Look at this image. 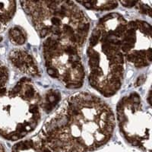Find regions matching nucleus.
<instances>
[{
    "instance_id": "obj_1",
    "label": "nucleus",
    "mask_w": 152,
    "mask_h": 152,
    "mask_svg": "<svg viewBox=\"0 0 152 152\" xmlns=\"http://www.w3.org/2000/svg\"><path fill=\"white\" fill-rule=\"evenodd\" d=\"M115 127L112 109L89 92L65 100L38 136L54 152H88L110 139Z\"/></svg>"
},
{
    "instance_id": "obj_2",
    "label": "nucleus",
    "mask_w": 152,
    "mask_h": 152,
    "mask_svg": "<svg viewBox=\"0 0 152 152\" xmlns=\"http://www.w3.org/2000/svg\"><path fill=\"white\" fill-rule=\"evenodd\" d=\"M127 23L119 13L107 14L99 20L89 38L88 81L106 97L116 94L123 85L126 59L121 38Z\"/></svg>"
},
{
    "instance_id": "obj_3",
    "label": "nucleus",
    "mask_w": 152,
    "mask_h": 152,
    "mask_svg": "<svg viewBox=\"0 0 152 152\" xmlns=\"http://www.w3.org/2000/svg\"><path fill=\"white\" fill-rule=\"evenodd\" d=\"M23 10L39 36L68 42L81 48L90 31V21L75 2L22 1Z\"/></svg>"
},
{
    "instance_id": "obj_4",
    "label": "nucleus",
    "mask_w": 152,
    "mask_h": 152,
    "mask_svg": "<svg viewBox=\"0 0 152 152\" xmlns=\"http://www.w3.org/2000/svg\"><path fill=\"white\" fill-rule=\"evenodd\" d=\"M41 101L33 81L19 80L0 97V136L14 142L33 132L41 119Z\"/></svg>"
},
{
    "instance_id": "obj_5",
    "label": "nucleus",
    "mask_w": 152,
    "mask_h": 152,
    "mask_svg": "<svg viewBox=\"0 0 152 152\" xmlns=\"http://www.w3.org/2000/svg\"><path fill=\"white\" fill-rule=\"evenodd\" d=\"M81 48L72 43L47 38L43 43V56L48 75L69 89L82 87L85 72Z\"/></svg>"
},
{
    "instance_id": "obj_6",
    "label": "nucleus",
    "mask_w": 152,
    "mask_h": 152,
    "mask_svg": "<svg viewBox=\"0 0 152 152\" xmlns=\"http://www.w3.org/2000/svg\"><path fill=\"white\" fill-rule=\"evenodd\" d=\"M116 119L120 132L129 143L151 152V114L145 109L138 94L132 92L119 100Z\"/></svg>"
},
{
    "instance_id": "obj_7",
    "label": "nucleus",
    "mask_w": 152,
    "mask_h": 152,
    "mask_svg": "<svg viewBox=\"0 0 152 152\" xmlns=\"http://www.w3.org/2000/svg\"><path fill=\"white\" fill-rule=\"evenodd\" d=\"M151 42V27L148 23L141 20L129 21L121 38L125 59L136 69L150 66Z\"/></svg>"
},
{
    "instance_id": "obj_8",
    "label": "nucleus",
    "mask_w": 152,
    "mask_h": 152,
    "mask_svg": "<svg viewBox=\"0 0 152 152\" xmlns=\"http://www.w3.org/2000/svg\"><path fill=\"white\" fill-rule=\"evenodd\" d=\"M9 59L12 66L20 72L31 77H39L40 75L36 59L27 50L15 49L9 53Z\"/></svg>"
},
{
    "instance_id": "obj_9",
    "label": "nucleus",
    "mask_w": 152,
    "mask_h": 152,
    "mask_svg": "<svg viewBox=\"0 0 152 152\" xmlns=\"http://www.w3.org/2000/svg\"><path fill=\"white\" fill-rule=\"evenodd\" d=\"M12 152H54L38 135L17 142L12 147Z\"/></svg>"
},
{
    "instance_id": "obj_10",
    "label": "nucleus",
    "mask_w": 152,
    "mask_h": 152,
    "mask_svg": "<svg viewBox=\"0 0 152 152\" xmlns=\"http://www.w3.org/2000/svg\"><path fill=\"white\" fill-rule=\"evenodd\" d=\"M17 2L0 1V33L7 28L16 12Z\"/></svg>"
},
{
    "instance_id": "obj_11",
    "label": "nucleus",
    "mask_w": 152,
    "mask_h": 152,
    "mask_svg": "<svg viewBox=\"0 0 152 152\" xmlns=\"http://www.w3.org/2000/svg\"><path fill=\"white\" fill-rule=\"evenodd\" d=\"M60 100L61 94L59 91L53 89L47 91L44 97H42L41 110L47 113H50L59 104Z\"/></svg>"
},
{
    "instance_id": "obj_12",
    "label": "nucleus",
    "mask_w": 152,
    "mask_h": 152,
    "mask_svg": "<svg viewBox=\"0 0 152 152\" xmlns=\"http://www.w3.org/2000/svg\"><path fill=\"white\" fill-rule=\"evenodd\" d=\"M77 4L81 5L85 8L90 10L95 11H110L113 10L118 6V2L116 1H78Z\"/></svg>"
},
{
    "instance_id": "obj_13",
    "label": "nucleus",
    "mask_w": 152,
    "mask_h": 152,
    "mask_svg": "<svg viewBox=\"0 0 152 152\" xmlns=\"http://www.w3.org/2000/svg\"><path fill=\"white\" fill-rule=\"evenodd\" d=\"M9 37L13 44L21 46L26 43L28 35L23 28L20 26H14L9 30Z\"/></svg>"
},
{
    "instance_id": "obj_14",
    "label": "nucleus",
    "mask_w": 152,
    "mask_h": 152,
    "mask_svg": "<svg viewBox=\"0 0 152 152\" xmlns=\"http://www.w3.org/2000/svg\"><path fill=\"white\" fill-rule=\"evenodd\" d=\"M9 79V69L0 60V97L7 91V85Z\"/></svg>"
},
{
    "instance_id": "obj_15",
    "label": "nucleus",
    "mask_w": 152,
    "mask_h": 152,
    "mask_svg": "<svg viewBox=\"0 0 152 152\" xmlns=\"http://www.w3.org/2000/svg\"><path fill=\"white\" fill-rule=\"evenodd\" d=\"M135 8L138 12L141 14H145L147 15H151V2H144V1H137Z\"/></svg>"
},
{
    "instance_id": "obj_16",
    "label": "nucleus",
    "mask_w": 152,
    "mask_h": 152,
    "mask_svg": "<svg viewBox=\"0 0 152 152\" xmlns=\"http://www.w3.org/2000/svg\"><path fill=\"white\" fill-rule=\"evenodd\" d=\"M120 3L123 5H124L125 7L132 8L133 6H135L137 3V1H121Z\"/></svg>"
},
{
    "instance_id": "obj_17",
    "label": "nucleus",
    "mask_w": 152,
    "mask_h": 152,
    "mask_svg": "<svg viewBox=\"0 0 152 152\" xmlns=\"http://www.w3.org/2000/svg\"><path fill=\"white\" fill-rule=\"evenodd\" d=\"M145 81V78L144 75L138 77V78L137 79V81H136V86H140V85H143Z\"/></svg>"
},
{
    "instance_id": "obj_18",
    "label": "nucleus",
    "mask_w": 152,
    "mask_h": 152,
    "mask_svg": "<svg viewBox=\"0 0 152 152\" xmlns=\"http://www.w3.org/2000/svg\"><path fill=\"white\" fill-rule=\"evenodd\" d=\"M0 152H5V148L1 142H0Z\"/></svg>"
},
{
    "instance_id": "obj_19",
    "label": "nucleus",
    "mask_w": 152,
    "mask_h": 152,
    "mask_svg": "<svg viewBox=\"0 0 152 152\" xmlns=\"http://www.w3.org/2000/svg\"><path fill=\"white\" fill-rule=\"evenodd\" d=\"M151 91H149V93H148V104H151Z\"/></svg>"
},
{
    "instance_id": "obj_20",
    "label": "nucleus",
    "mask_w": 152,
    "mask_h": 152,
    "mask_svg": "<svg viewBox=\"0 0 152 152\" xmlns=\"http://www.w3.org/2000/svg\"><path fill=\"white\" fill-rule=\"evenodd\" d=\"M2 37L1 36H0V42L2 41Z\"/></svg>"
}]
</instances>
